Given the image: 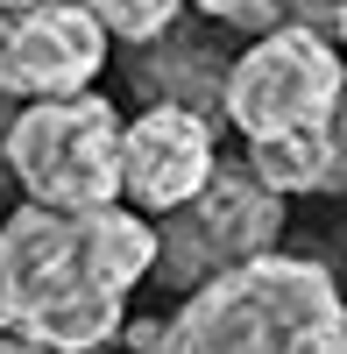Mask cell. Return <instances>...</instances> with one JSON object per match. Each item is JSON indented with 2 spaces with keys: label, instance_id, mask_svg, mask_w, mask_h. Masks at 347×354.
<instances>
[{
  "label": "cell",
  "instance_id": "cell-1",
  "mask_svg": "<svg viewBox=\"0 0 347 354\" xmlns=\"http://www.w3.org/2000/svg\"><path fill=\"white\" fill-rule=\"evenodd\" d=\"M15 270V333L50 354H100L128 333V298L156 277V227L121 198L93 213H57L28 198L0 220Z\"/></svg>",
  "mask_w": 347,
  "mask_h": 354
},
{
  "label": "cell",
  "instance_id": "cell-2",
  "mask_svg": "<svg viewBox=\"0 0 347 354\" xmlns=\"http://www.w3.org/2000/svg\"><path fill=\"white\" fill-rule=\"evenodd\" d=\"M142 354H347V290L312 255H255L156 319Z\"/></svg>",
  "mask_w": 347,
  "mask_h": 354
},
{
  "label": "cell",
  "instance_id": "cell-3",
  "mask_svg": "<svg viewBox=\"0 0 347 354\" xmlns=\"http://www.w3.org/2000/svg\"><path fill=\"white\" fill-rule=\"evenodd\" d=\"M347 106V50L319 21H276L227 64V128L241 142L312 135Z\"/></svg>",
  "mask_w": 347,
  "mask_h": 354
},
{
  "label": "cell",
  "instance_id": "cell-4",
  "mask_svg": "<svg viewBox=\"0 0 347 354\" xmlns=\"http://www.w3.org/2000/svg\"><path fill=\"white\" fill-rule=\"evenodd\" d=\"M121 135L128 121L100 93L28 100L8 121V177L57 213H93L121 198Z\"/></svg>",
  "mask_w": 347,
  "mask_h": 354
},
{
  "label": "cell",
  "instance_id": "cell-5",
  "mask_svg": "<svg viewBox=\"0 0 347 354\" xmlns=\"http://www.w3.org/2000/svg\"><path fill=\"white\" fill-rule=\"evenodd\" d=\"M283 234V192H270L248 163L213 170L206 192L178 213H163L156 227V277L170 290H198L220 270H241V262L270 255Z\"/></svg>",
  "mask_w": 347,
  "mask_h": 354
},
{
  "label": "cell",
  "instance_id": "cell-6",
  "mask_svg": "<svg viewBox=\"0 0 347 354\" xmlns=\"http://www.w3.org/2000/svg\"><path fill=\"white\" fill-rule=\"evenodd\" d=\"M106 21L85 0H36L0 15V93L8 100H71L106 71Z\"/></svg>",
  "mask_w": 347,
  "mask_h": 354
},
{
  "label": "cell",
  "instance_id": "cell-7",
  "mask_svg": "<svg viewBox=\"0 0 347 354\" xmlns=\"http://www.w3.org/2000/svg\"><path fill=\"white\" fill-rule=\"evenodd\" d=\"M213 170H220V142H213V113H198V106L149 100L121 135V198L142 205V213L191 205Z\"/></svg>",
  "mask_w": 347,
  "mask_h": 354
},
{
  "label": "cell",
  "instance_id": "cell-8",
  "mask_svg": "<svg viewBox=\"0 0 347 354\" xmlns=\"http://www.w3.org/2000/svg\"><path fill=\"white\" fill-rule=\"evenodd\" d=\"M248 170L283 198H326L347 192V106L312 135H276V142H248Z\"/></svg>",
  "mask_w": 347,
  "mask_h": 354
},
{
  "label": "cell",
  "instance_id": "cell-9",
  "mask_svg": "<svg viewBox=\"0 0 347 354\" xmlns=\"http://www.w3.org/2000/svg\"><path fill=\"white\" fill-rule=\"evenodd\" d=\"M142 78H149V100H178V106H198V113H220L227 121V64L234 57H213L198 36H156L142 43Z\"/></svg>",
  "mask_w": 347,
  "mask_h": 354
},
{
  "label": "cell",
  "instance_id": "cell-10",
  "mask_svg": "<svg viewBox=\"0 0 347 354\" xmlns=\"http://www.w3.org/2000/svg\"><path fill=\"white\" fill-rule=\"evenodd\" d=\"M100 21H106V36L113 43H156V36H170L178 28V15L191 8V0H85Z\"/></svg>",
  "mask_w": 347,
  "mask_h": 354
},
{
  "label": "cell",
  "instance_id": "cell-11",
  "mask_svg": "<svg viewBox=\"0 0 347 354\" xmlns=\"http://www.w3.org/2000/svg\"><path fill=\"white\" fill-rule=\"evenodd\" d=\"M213 21H248V28H276V21H319L333 28V0H191Z\"/></svg>",
  "mask_w": 347,
  "mask_h": 354
},
{
  "label": "cell",
  "instance_id": "cell-12",
  "mask_svg": "<svg viewBox=\"0 0 347 354\" xmlns=\"http://www.w3.org/2000/svg\"><path fill=\"white\" fill-rule=\"evenodd\" d=\"M0 333H15V270H8V248H0Z\"/></svg>",
  "mask_w": 347,
  "mask_h": 354
},
{
  "label": "cell",
  "instance_id": "cell-13",
  "mask_svg": "<svg viewBox=\"0 0 347 354\" xmlns=\"http://www.w3.org/2000/svg\"><path fill=\"white\" fill-rule=\"evenodd\" d=\"M0 354H50V347H36V340H21V333H0Z\"/></svg>",
  "mask_w": 347,
  "mask_h": 354
},
{
  "label": "cell",
  "instance_id": "cell-14",
  "mask_svg": "<svg viewBox=\"0 0 347 354\" xmlns=\"http://www.w3.org/2000/svg\"><path fill=\"white\" fill-rule=\"evenodd\" d=\"M8 121L15 113H8V93H0V177H8Z\"/></svg>",
  "mask_w": 347,
  "mask_h": 354
},
{
  "label": "cell",
  "instance_id": "cell-15",
  "mask_svg": "<svg viewBox=\"0 0 347 354\" xmlns=\"http://www.w3.org/2000/svg\"><path fill=\"white\" fill-rule=\"evenodd\" d=\"M333 43L347 50V0H333Z\"/></svg>",
  "mask_w": 347,
  "mask_h": 354
},
{
  "label": "cell",
  "instance_id": "cell-16",
  "mask_svg": "<svg viewBox=\"0 0 347 354\" xmlns=\"http://www.w3.org/2000/svg\"><path fill=\"white\" fill-rule=\"evenodd\" d=\"M8 8H36V0H0V15H8Z\"/></svg>",
  "mask_w": 347,
  "mask_h": 354
},
{
  "label": "cell",
  "instance_id": "cell-17",
  "mask_svg": "<svg viewBox=\"0 0 347 354\" xmlns=\"http://www.w3.org/2000/svg\"><path fill=\"white\" fill-rule=\"evenodd\" d=\"M100 354H106V347H100Z\"/></svg>",
  "mask_w": 347,
  "mask_h": 354
}]
</instances>
